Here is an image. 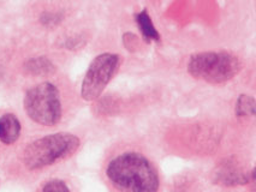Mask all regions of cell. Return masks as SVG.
Wrapping results in <instances>:
<instances>
[{"label": "cell", "mask_w": 256, "mask_h": 192, "mask_svg": "<svg viewBox=\"0 0 256 192\" xmlns=\"http://www.w3.org/2000/svg\"><path fill=\"white\" fill-rule=\"evenodd\" d=\"M107 182L119 191H158L160 176L156 165L138 150L114 154L105 166Z\"/></svg>", "instance_id": "1"}, {"label": "cell", "mask_w": 256, "mask_h": 192, "mask_svg": "<svg viewBox=\"0 0 256 192\" xmlns=\"http://www.w3.org/2000/svg\"><path fill=\"white\" fill-rule=\"evenodd\" d=\"M81 147L76 135L58 132L35 138L26 143L20 153V164L26 172L36 173L68 160Z\"/></svg>", "instance_id": "2"}, {"label": "cell", "mask_w": 256, "mask_h": 192, "mask_svg": "<svg viewBox=\"0 0 256 192\" xmlns=\"http://www.w3.org/2000/svg\"><path fill=\"white\" fill-rule=\"evenodd\" d=\"M23 108L32 123L53 128L62 122L64 113L60 90L48 81L32 85L23 97Z\"/></svg>", "instance_id": "3"}, {"label": "cell", "mask_w": 256, "mask_h": 192, "mask_svg": "<svg viewBox=\"0 0 256 192\" xmlns=\"http://www.w3.org/2000/svg\"><path fill=\"white\" fill-rule=\"evenodd\" d=\"M242 70L240 58L228 52H200L192 54L188 72L195 79L210 84H222L234 79Z\"/></svg>", "instance_id": "4"}, {"label": "cell", "mask_w": 256, "mask_h": 192, "mask_svg": "<svg viewBox=\"0 0 256 192\" xmlns=\"http://www.w3.org/2000/svg\"><path fill=\"white\" fill-rule=\"evenodd\" d=\"M120 58L114 53H101L89 64L81 84V96L84 101L98 100L117 72Z\"/></svg>", "instance_id": "5"}, {"label": "cell", "mask_w": 256, "mask_h": 192, "mask_svg": "<svg viewBox=\"0 0 256 192\" xmlns=\"http://www.w3.org/2000/svg\"><path fill=\"white\" fill-rule=\"evenodd\" d=\"M22 125L14 113H5L0 117V142L5 146H12L20 140Z\"/></svg>", "instance_id": "6"}, {"label": "cell", "mask_w": 256, "mask_h": 192, "mask_svg": "<svg viewBox=\"0 0 256 192\" xmlns=\"http://www.w3.org/2000/svg\"><path fill=\"white\" fill-rule=\"evenodd\" d=\"M216 176V182L222 185L236 186L248 184L249 182L248 174H246L242 170H240L236 166H222V168H219Z\"/></svg>", "instance_id": "7"}, {"label": "cell", "mask_w": 256, "mask_h": 192, "mask_svg": "<svg viewBox=\"0 0 256 192\" xmlns=\"http://www.w3.org/2000/svg\"><path fill=\"white\" fill-rule=\"evenodd\" d=\"M136 23L141 31L142 36L147 42H152V41H156L159 42L160 41V34L158 32L156 28L153 24V20H152L150 16L146 10L141 11L136 14Z\"/></svg>", "instance_id": "8"}, {"label": "cell", "mask_w": 256, "mask_h": 192, "mask_svg": "<svg viewBox=\"0 0 256 192\" xmlns=\"http://www.w3.org/2000/svg\"><path fill=\"white\" fill-rule=\"evenodd\" d=\"M26 69L32 76H47L54 71V65L50 59L38 57L32 58L26 65Z\"/></svg>", "instance_id": "9"}, {"label": "cell", "mask_w": 256, "mask_h": 192, "mask_svg": "<svg viewBox=\"0 0 256 192\" xmlns=\"http://www.w3.org/2000/svg\"><path fill=\"white\" fill-rule=\"evenodd\" d=\"M236 114L238 117H254L255 100L252 96L240 95L236 103Z\"/></svg>", "instance_id": "10"}, {"label": "cell", "mask_w": 256, "mask_h": 192, "mask_svg": "<svg viewBox=\"0 0 256 192\" xmlns=\"http://www.w3.org/2000/svg\"><path fill=\"white\" fill-rule=\"evenodd\" d=\"M41 191H70V186L62 179H50L44 182L40 188Z\"/></svg>", "instance_id": "11"}]
</instances>
